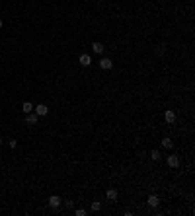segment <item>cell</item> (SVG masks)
I'll use <instances>...</instances> for the list:
<instances>
[{
    "instance_id": "10",
    "label": "cell",
    "mask_w": 195,
    "mask_h": 216,
    "mask_svg": "<svg viewBox=\"0 0 195 216\" xmlns=\"http://www.w3.org/2000/svg\"><path fill=\"white\" fill-rule=\"evenodd\" d=\"M92 49H94V53H98V55H101V53H104V45H101L100 41L92 43Z\"/></svg>"
},
{
    "instance_id": "1",
    "label": "cell",
    "mask_w": 195,
    "mask_h": 216,
    "mask_svg": "<svg viewBox=\"0 0 195 216\" xmlns=\"http://www.w3.org/2000/svg\"><path fill=\"white\" fill-rule=\"evenodd\" d=\"M33 113L37 115V117H45V115L49 113V107L45 103H41V105H37V107H33Z\"/></svg>"
},
{
    "instance_id": "14",
    "label": "cell",
    "mask_w": 195,
    "mask_h": 216,
    "mask_svg": "<svg viewBox=\"0 0 195 216\" xmlns=\"http://www.w3.org/2000/svg\"><path fill=\"white\" fill-rule=\"evenodd\" d=\"M100 208H101V204L98 203V201H94V203H92V210H94V212H98Z\"/></svg>"
},
{
    "instance_id": "7",
    "label": "cell",
    "mask_w": 195,
    "mask_h": 216,
    "mask_svg": "<svg viewBox=\"0 0 195 216\" xmlns=\"http://www.w3.org/2000/svg\"><path fill=\"white\" fill-rule=\"evenodd\" d=\"M78 62H80L82 66H90V62H92L90 55H80V58H78Z\"/></svg>"
},
{
    "instance_id": "9",
    "label": "cell",
    "mask_w": 195,
    "mask_h": 216,
    "mask_svg": "<svg viewBox=\"0 0 195 216\" xmlns=\"http://www.w3.org/2000/svg\"><path fill=\"white\" fill-rule=\"evenodd\" d=\"M22 111H24L26 115L31 113V111H33V103H31V101H24V103H22Z\"/></svg>"
},
{
    "instance_id": "12",
    "label": "cell",
    "mask_w": 195,
    "mask_h": 216,
    "mask_svg": "<svg viewBox=\"0 0 195 216\" xmlns=\"http://www.w3.org/2000/svg\"><path fill=\"white\" fill-rule=\"evenodd\" d=\"M150 158H152V160H154V162H158V160L162 158V154L158 152V150H152V154H150Z\"/></svg>"
},
{
    "instance_id": "11",
    "label": "cell",
    "mask_w": 195,
    "mask_h": 216,
    "mask_svg": "<svg viewBox=\"0 0 195 216\" xmlns=\"http://www.w3.org/2000/svg\"><path fill=\"white\" fill-rule=\"evenodd\" d=\"M117 195H119V193L115 191V189H108V191H105V197H108L109 201H115V199H117Z\"/></svg>"
},
{
    "instance_id": "6",
    "label": "cell",
    "mask_w": 195,
    "mask_h": 216,
    "mask_svg": "<svg viewBox=\"0 0 195 216\" xmlns=\"http://www.w3.org/2000/svg\"><path fill=\"white\" fill-rule=\"evenodd\" d=\"M164 121H166V123H174V121H176V113L172 111V109H168V111L164 113Z\"/></svg>"
},
{
    "instance_id": "15",
    "label": "cell",
    "mask_w": 195,
    "mask_h": 216,
    "mask_svg": "<svg viewBox=\"0 0 195 216\" xmlns=\"http://www.w3.org/2000/svg\"><path fill=\"white\" fill-rule=\"evenodd\" d=\"M74 214H76V216H86V210L84 208H78V210H74Z\"/></svg>"
},
{
    "instance_id": "13",
    "label": "cell",
    "mask_w": 195,
    "mask_h": 216,
    "mask_svg": "<svg viewBox=\"0 0 195 216\" xmlns=\"http://www.w3.org/2000/svg\"><path fill=\"white\" fill-rule=\"evenodd\" d=\"M162 146H164V148H172L174 142H172V138H164V140H162Z\"/></svg>"
},
{
    "instance_id": "16",
    "label": "cell",
    "mask_w": 195,
    "mask_h": 216,
    "mask_svg": "<svg viewBox=\"0 0 195 216\" xmlns=\"http://www.w3.org/2000/svg\"><path fill=\"white\" fill-rule=\"evenodd\" d=\"M8 146H10V148H16V146H18V142L12 138V140H8Z\"/></svg>"
},
{
    "instance_id": "2",
    "label": "cell",
    "mask_w": 195,
    "mask_h": 216,
    "mask_svg": "<svg viewBox=\"0 0 195 216\" xmlns=\"http://www.w3.org/2000/svg\"><path fill=\"white\" fill-rule=\"evenodd\" d=\"M61 197H57V195H53V197H49V206L51 208H59V206H61Z\"/></svg>"
},
{
    "instance_id": "5",
    "label": "cell",
    "mask_w": 195,
    "mask_h": 216,
    "mask_svg": "<svg viewBox=\"0 0 195 216\" xmlns=\"http://www.w3.org/2000/svg\"><path fill=\"white\" fill-rule=\"evenodd\" d=\"M111 66H113L111 58H101V61H100V68H101V70H109Z\"/></svg>"
},
{
    "instance_id": "18",
    "label": "cell",
    "mask_w": 195,
    "mask_h": 216,
    "mask_svg": "<svg viewBox=\"0 0 195 216\" xmlns=\"http://www.w3.org/2000/svg\"><path fill=\"white\" fill-rule=\"evenodd\" d=\"M0 29H2V20H0Z\"/></svg>"
},
{
    "instance_id": "8",
    "label": "cell",
    "mask_w": 195,
    "mask_h": 216,
    "mask_svg": "<svg viewBox=\"0 0 195 216\" xmlns=\"http://www.w3.org/2000/svg\"><path fill=\"white\" fill-rule=\"evenodd\" d=\"M168 165H170V168H178V165H180V158H178V156H168Z\"/></svg>"
},
{
    "instance_id": "4",
    "label": "cell",
    "mask_w": 195,
    "mask_h": 216,
    "mask_svg": "<svg viewBox=\"0 0 195 216\" xmlns=\"http://www.w3.org/2000/svg\"><path fill=\"white\" fill-rule=\"evenodd\" d=\"M146 203H148V206H150V208H156V206L160 204V201H158V197H156V195H150V197L146 199Z\"/></svg>"
},
{
    "instance_id": "17",
    "label": "cell",
    "mask_w": 195,
    "mask_h": 216,
    "mask_svg": "<svg viewBox=\"0 0 195 216\" xmlns=\"http://www.w3.org/2000/svg\"><path fill=\"white\" fill-rule=\"evenodd\" d=\"M64 206H67V208H74V203L72 201H64Z\"/></svg>"
},
{
    "instance_id": "3",
    "label": "cell",
    "mask_w": 195,
    "mask_h": 216,
    "mask_svg": "<svg viewBox=\"0 0 195 216\" xmlns=\"http://www.w3.org/2000/svg\"><path fill=\"white\" fill-rule=\"evenodd\" d=\"M37 121H39V117H37L33 111L26 115V125H37Z\"/></svg>"
},
{
    "instance_id": "19",
    "label": "cell",
    "mask_w": 195,
    "mask_h": 216,
    "mask_svg": "<svg viewBox=\"0 0 195 216\" xmlns=\"http://www.w3.org/2000/svg\"><path fill=\"white\" fill-rule=\"evenodd\" d=\"M0 144H2V138H0Z\"/></svg>"
}]
</instances>
